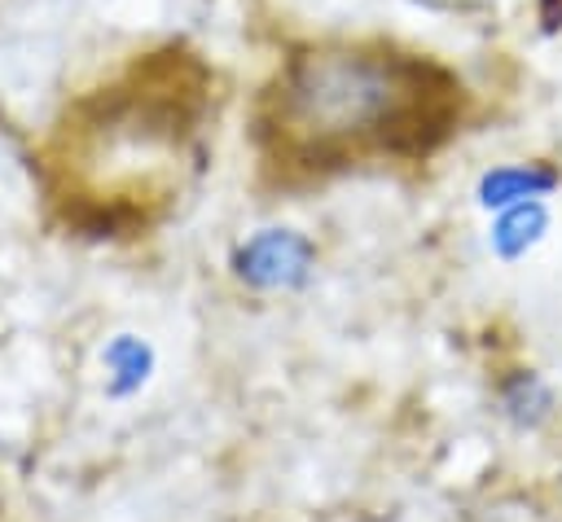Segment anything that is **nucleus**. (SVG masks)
Instances as JSON below:
<instances>
[{
	"mask_svg": "<svg viewBox=\"0 0 562 522\" xmlns=\"http://www.w3.org/2000/svg\"><path fill=\"white\" fill-rule=\"evenodd\" d=\"M457 79L391 44H316L277 70L259 136L277 167L338 171L430 154L457 118Z\"/></svg>",
	"mask_w": 562,
	"mask_h": 522,
	"instance_id": "f257e3e1",
	"label": "nucleus"
},
{
	"mask_svg": "<svg viewBox=\"0 0 562 522\" xmlns=\"http://www.w3.org/2000/svg\"><path fill=\"white\" fill-rule=\"evenodd\" d=\"M303 263H307V246L285 228H268L237 259L241 276L255 281V285H290V281L303 276Z\"/></svg>",
	"mask_w": 562,
	"mask_h": 522,
	"instance_id": "f03ea898",
	"label": "nucleus"
}]
</instances>
